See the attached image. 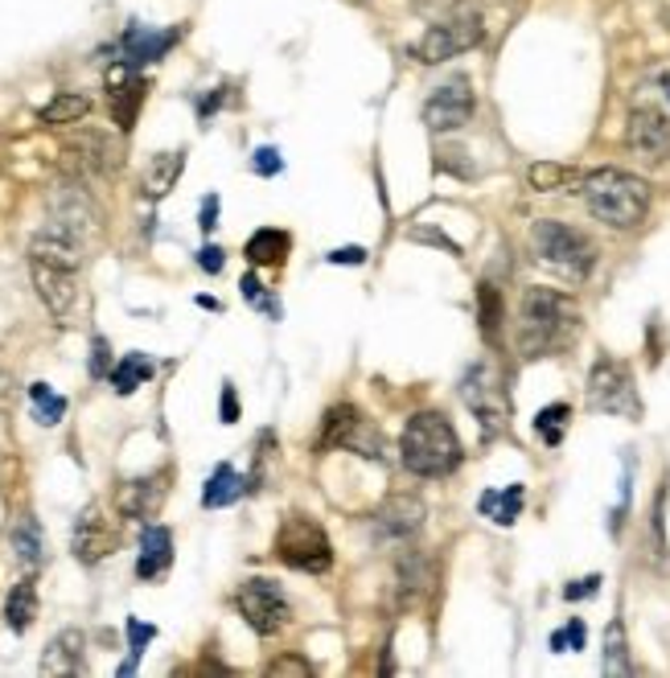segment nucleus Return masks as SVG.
I'll return each instance as SVG.
<instances>
[{
	"label": "nucleus",
	"instance_id": "9b49d317",
	"mask_svg": "<svg viewBox=\"0 0 670 678\" xmlns=\"http://www.w3.org/2000/svg\"><path fill=\"white\" fill-rule=\"evenodd\" d=\"M473 108H477L473 83L466 75H452L424 99V124L432 133H457V128H466L473 120Z\"/></svg>",
	"mask_w": 670,
	"mask_h": 678
},
{
	"label": "nucleus",
	"instance_id": "f3484780",
	"mask_svg": "<svg viewBox=\"0 0 670 678\" xmlns=\"http://www.w3.org/2000/svg\"><path fill=\"white\" fill-rule=\"evenodd\" d=\"M83 255H87V247L78 243L75 235L58 230L54 223H41V230L34 235V243H29V260H46V264L71 267V272L83 267Z\"/></svg>",
	"mask_w": 670,
	"mask_h": 678
},
{
	"label": "nucleus",
	"instance_id": "f03ea898",
	"mask_svg": "<svg viewBox=\"0 0 670 678\" xmlns=\"http://www.w3.org/2000/svg\"><path fill=\"white\" fill-rule=\"evenodd\" d=\"M399 461L415 477H448L461 469V436L441 412H415L399 432Z\"/></svg>",
	"mask_w": 670,
	"mask_h": 678
},
{
	"label": "nucleus",
	"instance_id": "393cba45",
	"mask_svg": "<svg viewBox=\"0 0 670 678\" xmlns=\"http://www.w3.org/2000/svg\"><path fill=\"white\" fill-rule=\"evenodd\" d=\"M13 555L25 572H38L46 560V543H41V527L34 514H21L17 527H13Z\"/></svg>",
	"mask_w": 670,
	"mask_h": 678
},
{
	"label": "nucleus",
	"instance_id": "423d86ee",
	"mask_svg": "<svg viewBox=\"0 0 670 678\" xmlns=\"http://www.w3.org/2000/svg\"><path fill=\"white\" fill-rule=\"evenodd\" d=\"M482 38H485L482 13L461 9V13H452V17L436 21L429 34L411 46V58L424 62V66H441L448 58H461V54H469V50H477Z\"/></svg>",
	"mask_w": 670,
	"mask_h": 678
},
{
	"label": "nucleus",
	"instance_id": "0eeeda50",
	"mask_svg": "<svg viewBox=\"0 0 670 678\" xmlns=\"http://www.w3.org/2000/svg\"><path fill=\"white\" fill-rule=\"evenodd\" d=\"M461 399H466L469 412L477 415L485 440L506 432V424H510V399H506V387L494 366H485V362L469 366L466 378H461Z\"/></svg>",
	"mask_w": 670,
	"mask_h": 678
},
{
	"label": "nucleus",
	"instance_id": "f8f14e48",
	"mask_svg": "<svg viewBox=\"0 0 670 678\" xmlns=\"http://www.w3.org/2000/svg\"><path fill=\"white\" fill-rule=\"evenodd\" d=\"M115 547H120V523L108 518V510L91 502L75 518V530H71V551H75L78 564H99L108 560Z\"/></svg>",
	"mask_w": 670,
	"mask_h": 678
},
{
	"label": "nucleus",
	"instance_id": "7ed1b4c3",
	"mask_svg": "<svg viewBox=\"0 0 670 678\" xmlns=\"http://www.w3.org/2000/svg\"><path fill=\"white\" fill-rule=\"evenodd\" d=\"M584 206L593 210L596 223L613 226V230H633L642 226L646 210H650V186L625 170H596L584 181Z\"/></svg>",
	"mask_w": 670,
	"mask_h": 678
},
{
	"label": "nucleus",
	"instance_id": "a211bd4d",
	"mask_svg": "<svg viewBox=\"0 0 670 678\" xmlns=\"http://www.w3.org/2000/svg\"><path fill=\"white\" fill-rule=\"evenodd\" d=\"M424 527V502L420 498H392L387 506L379 510V535L383 539H411Z\"/></svg>",
	"mask_w": 670,
	"mask_h": 678
},
{
	"label": "nucleus",
	"instance_id": "2f4dec72",
	"mask_svg": "<svg viewBox=\"0 0 670 678\" xmlns=\"http://www.w3.org/2000/svg\"><path fill=\"white\" fill-rule=\"evenodd\" d=\"M605 675H633L630 666V645H625V625L613 622L605 629V666H600Z\"/></svg>",
	"mask_w": 670,
	"mask_h": 678
},
{
	"label": "nucleus",
	"instance_id": "58836bf2",
	"mask_svg": "<svg viewBox=\"0 0 670 678\" xmlns=\"http://www.w3.org/2000/svg\"><path fill=\"white\" fill-rule=\"evenodd\" d=\"M157 638V625H145L140 617H128V650L132 658H140L145 654V645Z\"/></svg>",
	"mask_w": 670,
	"mask_h": 678
},
{
	"label": "nucleus",
	"instance_id": "c756f323",
	"mask_svg": "<svg viewBox=\"0 0 670 678\" xmlns=\"http://www.w3.org/2000/svg\"><path fill=\"white\" fill-rule=\"evenodd\" d=\"M247 490L243 486V477L235 473V465H219V469L210 473V481H206V490H202V506L206 510H219V506H231L239 493Z\"/></svg>",
	"mask_w": 670,
	"mask_h": 678
},
{
	"label": "nucleus",
	"instance_id": "c03bdc74",
	"mask_svg": "<svg viewBox=\"0 0 670 678\" xmlns=\"http://www.w3.org/2000/svg\"><path fill=\"white\" fill-rule=\"evenodd\" d=\"M596 592H600V576H584V580L563 588V597H568V601H588V597H596Z\"/></svg>",
	"mask_w": 670,
	"mask_h": 678
},
{
	"label": "nucleus",
	"instance_id": "f257e3e1",
	"mask_svg": "<svg viewBox=\"0 0 670 678\" xmlns=\"http://www.w3.org/2000/svg\"><path fill=\"white\" fill-rule=\"evenodd\" d=\"M580 329V309L572 297L556 288H526L519 304V354L547 359L563 346H572Z\"/></svg>",
	"mask_w": 670,
	"mask_h": 678
},
{
	"label": "nucleus",
	"instance_id": "9d476101",
	"mask_svg": "<svg viewBox=\"0 0 670 678\" xmlns=\"http://www.w3.org/2000/svg\"><path fill=\"white\" fill-rule=\"evenodd\" d=\"M235 608H239V617L251 625L260 638H276L280 629L288 625V617H293V608H288V601H284L280 585L263 580V576L243 580L239 592H235Z\"/></svg>",
	"mask_w": 670,
	"mask_h": 678
},
{
	"label": "nucleus",
	"instance_id": "5701e85b",
	"mask_svg": "<svg viewBox=\"0 0 670 678\" xmlns=\"http://www.w3.org/2000/svg\"><path fill=\"white\" fill-rule=\"evenodd\" d=\"M522 502H526V490L522 486H506V490H485L477 498V510L489 523H498V527H514L522 514Z\"/></svg>",
	"mask_w": 670,
	"mask_h": 678
},
{
	"label": "nucleus",
	"instance_id": "c85d7f7f",
	"mask_svg": "<svg viewBox=\"0 0 670 678\" xmlns=\"http://www.w3.org/2000/svg\"><path fill=\"white\" fill-rule=\"evenodd\" d=\"M429 585H432V564L420 551H408V555L399 560V597H404V604L420 601Z\"/></svg>",
	"mask_w": 670,
	"mask_h": 678
},
{
	"label": "nucleus",
	"instance_id": "1a4fd4ad",
	"mask_svg": "<svg viewBox=\"0 0 670 678\" xmlns=\"http://www.w3.org/2000/svg\"><path fill=\"white\" fill-rule=\"evenodd\" d=\"M584 395H588V407L600 415H625V419L642 415V399H637L630 366H621L613 359H600L588 371V391Z\"/></svg>",
	"mask_w": 670,
	"mask_h": 678
},
{
	"label": "nucleus",
	"instance_id": "473e14b6",
	"mask_svg": "<svg viewBox=\"0 0 670 678\" xmlns=\"http://www.w3.org/2000/svg\"><path fill=\"white\" fill-rule=\"evenodd\" d=\"M568 419H572V407H568V403H551V407H543V412L535 415V432H539V440L547 449H556L559 440H563Z\"/></svg>",
	"mask_w": 670,
	"mask_h": 678
},
{
	"label": "nucleus",
	"instance_id": "bb28decb",
	"mask_svg": "<svg viewBox=\"0 0 670 678\" xmlns=\"http://www.w3.org/2000/svg\"><path fill=\"white\" fill-rule=\"evenodd\" d=\"M152 371H157V362L149 359V354H124V359L112 366V391L115 395H132L136 387H145L152 378Z\"/></svg>",
	"mask_w": 670,
	"mask_h": 678
},
{
	"label": "nucleus",
	"instance_id": "2eb2a0df",
	"mask_svg": "<svg viewBox=\"0 0 670 678\" xmlns=\"http://www.w3.org/2000/svg\"><path fill=\"white\" fill-rule=\"evenodd\" d=\"M29 276H34V288H38L41 304L54 313L58 321L71 317V309L78 301V284L71 267H54L46 260H29Z\"/></svg>",
	"mask_w": 670,
	"mask_h": 678
},
{
	"label": "nucleus",
	"instance_id": "dca6fc26",
	"mask_svg": "<svg viewBox=\"0 0 670 678\" xmlns=\"http://www.w3.org/2000/svg\"><path fill=\"white\" fill-rule=\"evenodd\" d=\"M38 670L54 678L83 675V670H87V638H83V629H62V633L46 645Z\"/></svg>",
	"mask_w": 670,
	"mask_h": 678
},
{
	"label": "nucleus",
	"instance_id": "aec40b11",
	"mask_svg": "<svg viewBox=\"0 0 670 678\" xmlns=\"http://www.w3.org/2000/svg\"><path fill=\"white\" fill-rule=\"evenodd\" d=\"M186 173V149H169V152H157L149 161V170H145V181H140V193L149 198V202H161L169 189L177 186V177Z\"/></svg>",
	"mask_w": 670,
	"mask_h": 678
},
{
	"label": "nucleus",
	"instance_id": "72a5a7b5",
	"mask_svg": "<svg viewBox=\"0 0 670 678\" xmlns=\"http://www.w3.org/2000/svg\"><path fill=\"white\" fill-rule=\"evenodd\" d=\"M29 399H34V415H38V424H46V428L62 424V415H66V399L54 395V391H50V382H34V387H29Z\"/></svg>",
	"mask_w": 670,
	"mask_h": 678
},
{
	"label": "nucleus",
	"instance_id": "39448f33",
	"mask_svg": "<svg viewBox=\"0 0 670 678\" xmlns=\"http://www.w3.org/2000/svg\"><path fill=\"white\" fill-rule=\"evenodd\" d=\"M531 251L539 255V264L556 267L572 280H584L596 264V247L588 235H580L576 226L556 223V218H543L531 226Z\"/></svg>",
	"mask_w": 670,
	"mask_h": 678
},
{
	"label": "nucleus",
	"instance_id": "f704fd0d",
	"mask_svg": "<svg viewBox=\"0 0 670 678\" xmlns=\"http://www.w3.org/2000/svg\"><path fill=\"white\" fill-rule=\"evenodd\" d=\"M526 177H531V189H543V193H547V189H559L563 186V181H572V170H563V165H531V173H526Z\"/></svg>",
	"mask_w": 670,
	"mask_h": 678
},
{
	"label": "nucleus",
	"instance_id": "c9c22d12",
	"mask_svg": "<svg viewBox=\"0 0 670 678\" xmlns=\"http://www.w3.org/2000/svg\"><path fill=\"white\" fill-rule=\"evenodd\" d=\"M551 650H556V654L584 650V622H580V617H572V622L563 625V629H556V633H551Z\"/></svg>",
	"mask_w": 670,
	"mask_h": 678
},
{
	"label": "nucleus",
	"instance_id": "a18cd8bd",
	"mask_svg": "<svg viewBox=\"0 0 670 678\" xmlns=\"http://www.w3.org/2000/svg\"><path fill=\"white\" fill-rule=\"evenodd\" d=\"M198 226H202L206 235L219 226V193H206L202 198V214H198Z\"/></svg>",
	"mask_w": 670,
	"mask_h": 678
},
{
	"label": "nucleus",
	"instance_id": "412c9836",
	"mask_svg": "<svg viewBox=\"0 0 670 678\" xmlns=\"http://www.w3.org/2000/svg\"><path fill=\"white\" fill-rule=\"evenodd\" d=\"M182 38V29H165V34H152V29H140V25H132L128 34H124V58H128L132 66H145V62H157L161 54H169L173 46Z\"/></svg>",
	"mask_w": 670,
	"mask_h": 678
},
{
	"label": "nucleus",
	"instance_id": "a878e982",
	"mask_svg": "<svg viewBox=\"0 0 670 678\" xmlns=\"http://www.w3.org/2000/svg\"><path fill=\"white\" fill-rule=\"evenodd\" d=\"M502 321H506V304L502 292L494 284H477V325H482V338L489 346L502 341Z\"/></svg>",
	"mask_w": 670,
	"mask_h": 678
},
{
	"label": "nucleus",
	"instance_id": "ea45409f",
	"mask_svg": "<svg viewBox=\"0 0 670 678\" xmlns=\"http://www.w3.org/2000/svg\"><path fill=\"white\" fill-rule=\"evenodd\" d=\"M251 170L260 173V177H276V173L284 170V156H280L272 145H263V149H256V156H251Z\"/></svg>",
	"mask_w": 670,
	"mask_h": 678
},
{
	"label": "nucleus",
	"instance_id": "37998d69",
	"mask_svg": "<svg viewBox=\"0 0 670 678\" xmlns=\"http://www.w3.org/2000/svg\"><path fill=\"white\" fill-rule=\"evenodd\" d=\"M108 359H112V350H108V338H95L91 341V375L95 378L112 375V371H108Z\"/></svg>",
	"mask_w": 670,
	"mask_h": 678
},
{
	"label": "nucleus",
	"instance_id": "79ce46f5",
	"mask_svg": "<svg viewBox=\"0 0 670 678\" xmlns=\"http://www.w3.org/2000/svg\"><path fill=\"white\" fill-rule=\"evenodd\" d=\"M461 0H415V9L424 13V17H432V21H445V17H452V9H457Z\"/></svg>",
	"mask_w": 670,
	"mask_h": 678
},
{
	"label": "nucleus",
	"instance_id": "6e6552de",
	"mask_svg": "<svg viewBox=\"0 0 670 678\" xmlns=\"http://www.w3.org/2000/svg\"><path fill=\"white\" fill-rule=\"evenodd\" d=\"M317 449H346L367 456V461H387V436L379 432L358 407H330Z\"/></svg>",
	"mask_w": 670,
	"mask_h": 678
},
{
	"label": "nucleus",
	"instance_id": "4be33fe9",
	"mask_svg": "<svg viewBox=\"0 0 670 678\" xmlns=\"http://www.w3.org/2000/svg\"><path fill=\"white\" fill-rule=\"evenodd\" d=\"M288 251H293V239H288V230H276V226L256 230V235L247 239V247H243L247 264H256V267H280L288 260Z\"/></svg>",
	"mask_w": 670,
	"mask_h": 678
},
{
	"label": "nucleus",
	"instance_id": "b1692460",
	"mask_svg": "<svg viewBox=\"0 0 670 678\" xmlns=\"http://www.w3.org/2000/svg\"><path fill=\"white\" fill-rule=\"evenodd\" d=\"M34 622H38V588H34V580H21V585H13L9 601H4V625L13 633H29Z\"/></svg>",
	"mask_w": 670,
	"mask_h": 678
},
{
	"label": "nucleus",
	"instance_id": "a19ab883",
	"mask_svg": "<svg viewBox=\"0 0 670 678\" xmlns=\"http://www.w3.org/2000/svg\"><path fill=\"white\" fill-rule=\"evenodd\" d=\"M223 264H226L223 247L206 243L202 251H198V267H202V272H210V276H219V272H223Z\"/></svg>",
	"mask_w": 670,
	"mask_h": 678
},
{
	"label": "nucleus",
	"instance_id": "ddd939ff",
	"mask_svg": "<svg viewBox=\"0 0 670 678\" xmlns=\"http://www.w3.org/2000/svg\"><path fill=\"white\" fill-rule=\"evenodd\" d=\"M625 145L637 161L646 165H662L670 161V120L658 108H633L630 128H625Z\"/></svg>",
	"mask_w": 670,
	"mask_h": 678
},
{
	"label": "nucleus",
	"instance_id": "6ab92c4d",
	"mask_svg": "<svg viewBox=\"0 0 670 678\" xmlns=\"http://www.w3.org/2000/svg\"><path fill=\"white\" fill-rule=\"evenodd\" d=\"M169 564H173V535L169 527H145L140 535V555H136V576L140 580H157V576H165Z\"/></svg>",
	"mask_w": 670,
	"mask_h": 678
},
{
	"label": "nucleus",
	"instance_id": "20e7f679",
	"mask_svg": "<svg viewBox=\"0 0 670 678\" xmlns=\"http://www.w3.org/2000/svg\"><path fill=\"white\" fill-rule=\"evenodd\" d=\"M276 560L293 572H305V576H325L334 567V543L325 527L309 518V514H288L276 530Z\"/></svg>",
	"mask_w": 670,
	"mask_h": 678
},
{
	"label": "nucleus",
	"instance_id": "49530a36",
	"mask_svg": "<svg viewBox=\"0 0 670 678\" xmlns=\"http://www.w3.org/2000/svg\"><path fill=\"white\" fill-rule=\"evenodd\" d=\"M330 264H367V247H337L330 251Z\"/></svg>",
	"mask_w": 670,
	"mask_h": 678
},
{
	"label": "nucleus",
	"instance_id": "cd10ccee",
	"mask_svg": "<svg viewBox=\"0 0 670 678\" xmlns=\"http://www.w3.org/2000/svg\"><path fill=\"white\" fill-rule=\"evenodd\" d=\"M87 112H91V99H87V95L62 91V95H54L46 108H41L38 120L46 124V128H66V124H78Z\"/></svg>",
	"mask_w": 670,
	"mask_h": 678
},
{
	"label": "nucleus",
	"instance_id": "e433bc0d",
	"mask_svg": "<svg viewBox=\"0 0 670 678\" xmlns=\"http://www.w3.org/2000/svg\"><path fill=\"white\" fill-rule=\"evenodd\" d=\"M268 678H313V662L284 654V658L268 662Z\"/></svg>",
	"mask_w": 670,
	"mask_h": 678
},
{
	"label": "nucleus",
	"instance_id": "7c9ffc66",
	"mask_svg": "<svg viewBox=\"0 0 670 678\" xmlns=\"http://www.w3.org/2000/svg\"><path fill=\"white\" fill-rule=\"evenodd\" d=\"M145 78H132L128 87H120V91H112L108 99H112V120L120 133H128L132 124H136V112H140V103H145Z\"/></svg>",
	"mask_w": 670,
	"mask_h": 678
},
{
	"label": "nucleus",
	"instance_id": "09e8293b",
	"mask_svg": "<svg viewBox=\"0 0 670 678\" xmlns=\"http://www.w3.org/2000/svg\"><path fill=\"white\" fill-rule=\"evenodd\" d=\"M662 91H667V99H670V75H662Z\"/></svg>",
	"mask_w": 670,
	"mask_h": 678
},
{
	"label": "nucleus",
	"instance_id": "4468645a",
	"mask_svg": "<svg viewBox=\"0 0 670 678\" xmlns=\"http://www.w3.org/2000/svg\"><path fill=\"white\" fill-rule=\"evenodd\" d=\"M169 493V469L149 473V477H132L115 490V510L120 518H132V523H149L152 514L161 510Z\"/></svg>",
	"mask_w": 670,
	"mask_h": 678
},
{
	"label": "nucleus",
	"instance_id": "de8ad7c7",
	"mask_svg": "<svg viewBox=\"0 0 670 678\" xmlns=\"http://www.w3.org/2000/svg\"><path fill=\"white\" fill-rule=\"evenodd\" d=\"M239 419V399H235V387L223 382V424H235Z\"/></svg>",
	"mask_w": 670,
	"mask_h": 678
},
{
	"label": "nucleus",
	"instance_id": "4c0bfd02",
	"mask_svg": "<svg viewBox=\"0 0 670 678\" xmlns=\"http://www.w3.org/2000/svg\"><path fill=\"white\" fill-rule=\"evenodd\" d=\"M243 301H251V304H260L263 313H268V317H280V309H276V301H272V297H268V292H263V284L256 280V276H251V272H247V276H243Z\"/></svg>",
	"mask_w": 670,
	"mask_h": 678
}]
</instances>
